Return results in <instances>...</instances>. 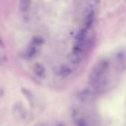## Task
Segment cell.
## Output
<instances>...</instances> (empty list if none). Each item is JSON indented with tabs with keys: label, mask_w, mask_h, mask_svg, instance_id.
I'll list each match as a JSON object with an SVG mask.
<instances>
[{
	"label": "cell",
	"mask_w": 126,
	"mask_h": 126,
	"mask_svg": "<svg viewBox=\"0 0 126 126\" xmlns=\"http://www.w3.org/2000/svg\"><path fill=\"white\" fill-rule=\"evenodd\" d=\"M13 112L14 116L16 118H18V120H23V121L29 120V117H30V114L24 109V106L22 104L16 103L13 106Z\"/></svg>",
	"instance_id": "cell-1"
},
{
	"label": "cell",
	"mask_w": 126,
	"mask_h": 126,
	"mask_svg": "<svg viewBox=\"0 0 126 126\" xmlns=\"http://www.w3.org/2000/svg\"><path fill=\"white\" fill-rule=\"evenodd\" d=\"M94 10H92L91 8L88 9L86 12V15L84 17V22H85L86 29L91 27V26L92 25L93 21H94Z\"/></svg>",
	"instance_id": "cell-2"
},
{
	"label": "cell",
	"mask_w": 126,
	"mask_h": 126,
	"mask_svg": "<svg viewBox=\"0 0 126 126\" xmlns=\"http://www.w3.org/2000/svg\"><path fill=\"white\" fill-rule=\"evenodd\" d=\"M72 69L69 66H61L59 69H58V73L60 76H62V77H66V76H69L71 73H72Z\"/></svg>",
	"instance_id": "cell-3"
},
{
	"label": "cell",
	"mask_w": 126,
	"mask_h": 126,
	"mask_svg": "<svg viewBox=\"0 0 126 126\" xmlns=\"http://www.w3.org/2000/svg\"><path fill=\"white\" fill-rule=\"evenodd\" d=\"M22 92L25 94V96L27 97V99L28 100V101L30 103V104L32 106H35L36 105V99L35 97V96L32 94V93L30 91H28L27 89H22Z\"/></svg>",
	"instance_id": "cell-4"
},
{
	"label": "cell",
	"mask_w": 126,
	"mask_h": 126,
	"mask_svg": "<svg viewBox=\"0 0 126 126\" xmlns=\"http://www.w3.org/2000/svg\"><path fill=\"white\" fill-rule=\"evenodd\" d=\"M33 70H34V72L35 74L40 77V78H42L43 76H44L45 75V69L44 67L40 64V63H35V66H34V68H33Z\"/></svg>",
	"instance_id": "cell-5"
},
{
	"label": "cell",
	"mask_w": 126,
	"mask_h": 126,
	"mask_svg": "<svg viewBox=\"0 0 126 126\" xmlns=\"http://www.w3.org/2000/svg\"><path fill=\"white\" fill-rule=\"evenodd\" d=\"M69 61L74 65L79 64L82 61V56L80 54H76V53L72 52L69 57Z\"/></svg>",
	"instance_id": "cell-6"
},
{
	"label": "cell",
	"mask_w": 126,
	"mask_h": 126,
	"mask_svg": "<svg viewBox=\"0 0 126 126\" xmlns=\"http://www.w3.org/2000/svg\"><path fill=\"white\" fill-rule=\"evenodd\" d=\"M31 4V0H20L19 9L22 12H26L29 10Z\"/></svg>",
	"instance_id": "cell-7"
},
{
	"label": "cell",
	"mask_w": 126,
	"mask_h": 126,
	"mask_svg": "<svg viewBox=\"0 0 126 126\" xmlns=\"http://www.w3.org/2000/svg\"><path fill=\"white\" fill-rule=\"evenodd\" d=\"M86 38V29H83L78 32L76 36V40L78 43H84Z\"/></svg>",
	"instance_id": "cell-8"
},
{
	"label": "cell",
	"mask_w": 126,
	"mask_h": 126,
	"mask_svg": "<svg viewBox=\"0 0 126 126\" xmlns=\"http://www.w3.org/2000/svg\"><path fill=\"white\" fill-rule=\"evenodd\" d=\"M36 52H37V50H36V48L35 47H30L27 52V55L28 58H33L35 55H36Z\"/></svg>",
	"instance_id": "cell-9"
},
{
	"label": "cell",
	"mask_w": 126,
	"mask_h": 126,
	"mask_svg": "<svg viewBox=\"0 0 126 126\" xmlns=\"http://www.w3.org/2000/svg\"><path fill=\"white\" fill-rule=\"evenodd\" d=\"M99 1H100L99 0H89V8H91V9L93 10V8L96 7L98 5Z\"/></svg>",
	"instance_id": "cell-10"
},
{
	"label": "cell",
	"mask_w": 126,
	"mask_h": 126,
	"mask_svg": "<svg viewBox=\"0 0 126 126\" xmlns=\"http://www.w3.org/2000/svg\"><path fill=\"white\" fill-rule=\"evenodd\" d=\"M33 43H34V44L38 45H38H41L44 43V39L42 38H41V37H38V36L35 37L33 38Z\"/></svg>",
	"instance_id": "cell-11"
}]
</instances>
